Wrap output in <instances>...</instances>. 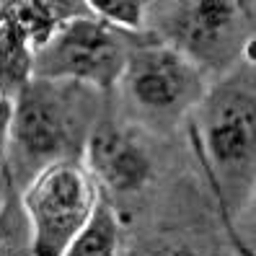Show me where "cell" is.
I'll return each mask as SVG.
<instances>
[{
    "instance_id": "277c9868",
    "label": "cell",
    "mask_w": 256,
    "mask_h": 256,
    "mask_svg": "<svg viewBox=\"0 0 256 256\" xmlns=\"http://www.w3.org/2000/svg\"><path fill=\"white\" fill-rule=\"evenodd\" d=\"M202 150L225 176L254 174L256 156V91L254 68H240L220 75L200 101Z\"/></svg>"
},
{
    "instance_id": "7a4b0ae2",
    "label": "cell",
    "mask_w": 256,
    "mask_h": 256,
    "mask_svg": "<svg viewBox=\"0 0 256 256\" xmlns=\"http://www.w3.org/2000/svg\"><path fill=\"white\" fill-rule=\"evenodd\" d=\"M158 39L186 54L207 78L230 72L254 42V6L236 0H189L168 6Z\"/></svg>"
},
{
    "instance_id": "5b68a950",
    "label": "cell",
    "mask_w": 256,
    "mask_h": 256,
    "mask_svg": "<svg viewBox=\"0 0 256 256\" xmlns=\"http://www.w3.org/2000/svg\"><path fill=\"white\" fill-rule=\"evenodd\" d=\"M122 83L140 109L171 116L197 109L210 88L207 75L150 28L130 50Z\"/></svg>"
},
{
    "instance_id": "9c48e42d",
    "label": "cell",
    "mask_w": 256,
    "mask_h": 256,
    "mask_svg": "<svg viewBox=\"0 0 256 256\" xmlns=\"http://www.w3.org/2000/svg\"><path fill=\"white\" fill-rule=\"evenodd\" d=\"M88 13V0H16V16L32 52L44 47L65 21Z\"/></svg>"
},
{
    "instance_id": "7c38bea8",
    "label": "cell",
    "mask_w": 256,
    "mask_h": 256,
    "mask_svg": "<svg viewBox=\"0 0 256 256\" xmlns=\"http://www.w3.org/2000/svg\"><path fill=\"white\" fill-rule=\"evenodd\" d=\"M10 119H13V96L0 91V166H6L10 145Z\"/></svg>"
},
{
    "instance_id": "8fae6325",
    "label": "cell",
    "mask_w": 256,
    "mask_h": 256,
    "mask_svg": "<svg viewBox=\"0 0 256 256\" xmlns=\"http://www.w3.org/2000/svg\"><path fill=\"white\" fill-rule=\"evenodd\" d=\"M148 8L142 0H88V10L98 21L124 34L148 32Z\"/></svg>"
},
{
    "instance_id": "30bf717a",
    "label": "cell",
    "mask_w": 256,
    "mask_h": 256,
    "mask_svg": "<svg viewBox=\"0 0 256 256\" xmlns=\"http://www.w3.org/2000/svg\"><path fill=\"white\" fill-rule=\"evenodd\" d=\"M122 236H119V220L106 200H98L91 220L75 236L62 256H119Z\"/></svg>"
},
{
    "instance_id": "52a82bcc",
    "label": "cell",
    "mask_w": 256,
    "mask_h": 256,
    "mask_svg": "<svg viewBox=\"0 0 256 256\" xmlns=\"http://www.w3.org/2000/svg\"><path fill=\"white\" fill-rule=\"evenodd\" d=\"M80 160L98 189L112 194H138L153 178V160L132 134L114 122H98L83 142Z\"/></svg>"
},
{
    "instance_id": "ba28073f",
    "label": "cell",
    "mask_w": 256,
    "mask_h": 256,
    "mask_svg": "<svg viewBox=\"0 0 256 256\" xmlns=\"http://www.w3.org/2000/svg\"><path fill=\"white\" fill-rule=\"evenodd\" d=\"M34 52L16 16V0H0V91L16 96L32 80Z\"/></svg>"
},
{
    "instance_id": "6da1fadb",
    "label": "cell",
    "mask_w": 256,
    "mask_h": 256,
    "mask_svg": "<svg viewBox=\"0 0 256 256\" xmlns=\"http://www.w3.org/2000/svg\"><path fill=\"white\" fill-rule=\"evenodd\" d=\"M98 184L80 156L44 163L21 194L32 256H62L91 220L101 200Z\"/></svg>"
},
{
    "instance_id": "5bb4252c",
    "label": "cell",
    "mask_w": 256,
    "mask_h": 256,
    "mask_svg": "<svg viewBox=\"0 0 256 256\" xmlns=\"http://www.w3.org/2000/svg\"><path fill=\"white\" fill-rule=\"evenodd\" d=\"M10 171L8 166H0V218H3L8 212L10 207Z\"/></svg>"
},
{
    "instance_id": "8992f818",
    "label": "cell",
    "mask_w": 256,
    "mask_h": 256,
    "mask_svg": "<svg viewBox=\"0 0 256 256\" xmlns=\"http://www.w3.org/2000/svg\"><path fill=\"white\" fill-rule=\"evenodd\" d=\"M75 140L70 101L57 83L32 78L13 96L10 145L36 160L72 158L68 150Z\"/></svg>"
},
{
    "instance_id": "9a60e30c",
    "label": "cell",
    "mask_w": 256,
    "mask_h": 256,
    "mask_svg": "<svg viewBox=\"0 0 256 256\" xmlns=\"http://www.w3.org/2000/svg\"><path fill=\"white\" fill-rule=\"evenodd\" d=\"M13 233H16V215H13V210L8 207V212L0 218V240L13 238Z\"/></svg>"
},
{
    "instance_id": "4fadbf2b",
    "label": "cell",
    "mask_w": 256,
    "mask_h": 256,
    "mask_svg": "<svg viewBox=\"0 0 256 256\" xmlns=\"http://www.w3.org/2000/svg\"><path fill=\"white\" fill-rule=\"evenodd\" d=\"M140 256H200V254L184 244H153L142 248Z\"/></svg>"
},
{
    "instance_id": "3957f363",
    "label": "cell",
    "mask_w": 256,
    "mask_h": 256,
    "mask_svg": "<svg viewBox=\"0 0 256 256\" xmlns=\"http://www.w3.org/2000/svg\"><path fill=\"white\" fill-rule=\"evenodd\" d=\"M142 34H124L98 21L94 13L70 18L34 52L32 78L52 83H86L112 91L122 83L130 50Z\"/></svg>"
}]
</instances>
